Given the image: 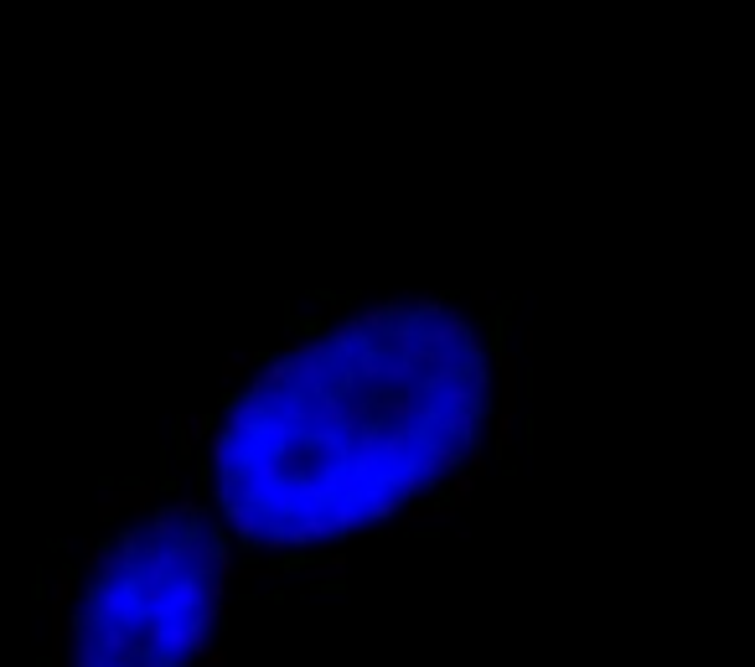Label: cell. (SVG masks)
<instances>
[{"label":"cell","mask_w":755,"mask_h":667,"mask_svg":"<svg viewBox=\"0 0 755 667\" xmlns=\"http://www.w3.org/2000/svg\"><path fill=\"white\" fill-rule=\"evenodd\" d=\"M119 492H125V512H130V518H145V512L161 502V487H156L150 476H130V481H119Z\"/></svg>","instance_id":"obj_1"},{"label":"cell","mask_w":755,"mask_h":667,"mask_svg":"<svg viewBox=\"0 0 755 667\" xmlns=\"http://www.w3.org/2000/svg\"><path fill=\"white\" fill-rule=\"evenodd\" d=\"M125 518V492H119V481H104V492L94 502V528H109Z\"/></svg>","instance_id":"obj_2"},{"label":"cell","mask_w":755,"mask_h":667,"mask_svg":"<svg viewBox=\"0 0 755 667\" xmlns=\"http://www.w3.org/2000/svg\"><path fill=\"white\" fill-rule=\"evenodd\" d=\"M476 481H481V476H471V471H456V476H450V502H456V512H461V507H471Z\"/></svg>","instance_id":"obj_4"},{"label":"cell","mask_w":755,"mask_h":667,"mask_svg":"<svg viewBox=\"0 0 755 667\" xmlns=\"http://www.w3.org/2000/svg\"><path fill=\"white\" fill-rule=\"evenodd\" d=\"M512 311H518V306H512V300H502V306L487 316V352L497 357V352H507V331H512Z\"/></svg>","instance_id":"obj_3"}]
</instances>
